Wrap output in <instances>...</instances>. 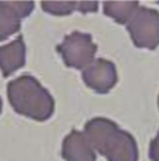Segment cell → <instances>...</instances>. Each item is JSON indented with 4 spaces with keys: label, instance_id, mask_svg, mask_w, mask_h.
I'll list each match as a JSON object with an SVG mask.
<instances>
[{
    "label": "cell",
    "instance_id": "obj_8",
    "mask_svg": "<svg viewBox=\"0 0 159 161\" xmlns=\"http://www.w3.org/2000/svg\"><path fill=\"white\" fill-rule=\"evenodd\" d=\"M25 65V42L23 35L6 45L0 46V70L6 78Z\"/></svg>",
    "mask_w": 159,
    "mask_h": 161
},
{
    "label": "cell",
    "instance_id": "obj_2",
    "mask_svg": "<svg viewBox=\"0 0 159 161\" xmlns=\"http://www.w3.org/2000/svg\"><path fill=\"white\" fill-rule=\"evenodd\" d=\"M8 99L20 115L35 121L50 119L55 110L51 94L31 75H21L8 84Z\"/></svg>",
    "mask_w": 159,
    "mask_h": 161
},
{
    "label": "cell",
    "instance_id": "obj_12",
    "mask_svg": "<svg viewBox=\"0 0 159 161\" xmlns=\"http://www.w3.org/2000/svg\"><path fill=\"white\" fill-rule=\"evenodd\" d=\"M1 110H3V101H1V97H0V113H1Z\"/></svg>",
    "mask_w": 159,
    "mask_h": 161
},
{
    "label": "cell",
    "instance_id": "obj_4",
    "mask_svg": "<svg viewBox=\"0 0 159 161\" xmlns=\"http://www.w3.org/2000/svg\"><path fill=\"white\" fill-rule=\"evenodd\" d=\"M56 50L62 56L66 66L85 70L92 64L97 51V45L92 41L90 34L74 31L65 36L64 41L56 46Z\"/></svg>",
    "mask_w": 159,
    "mask_h": 161
},
{
    "label": "cell",
    "instance_id": "obj_10",
    "mask_svg": "<svg viewBox=\"0 0 159 161\" xmlns=\"http://www.w3.org/2000/svg\"><path fill=\"white\" fill-rule=\"evenodd\" d=\"M138 8V1H105L103 13L118 24H127Z\"/></svg>",
    "mask_w": 159,
    "mask_h": 161
},
{
    "label": "cell",
    "instance_id": "obj_6",
    "mask_svg": "<svg viewBox=\"0 0 159 161\" xmlns=\"http://www.w3.org/2000/svg\"><path fill=\"white\" fill-rule=\"evenodd\" d=\"M34 10L33 1H0V41L6 40L21 28V20Z\"/></svg>",
    "mask_w": 159,
    "mask_h": 161
},
{
    "label": "cell",
    "instance_id": "obj_7",
    "mask_svg": "<svg viewBox=\"0 0 159 161\" xmlns=\"http://www.w3.org/2000/svg\"><path fill=\"white\" fill-rule=\"evenodd\" d=\"M65 161H96V153L85 132L72 130L62 142Z\"/></svg>",
    "mask_w": 159,
    "mask_h": 161
},
{
    "label": "cell",
    "instance_id": "obj_1",
    "mask_svg": "<svg viewBox=\"0 0 159 161\" xmlns=\"http://www.w3.org/2000/svg\"><path fill=\"white\" fill-rule=\"evenodd\" d=\"M85 135L93 150L106 156L107 161H138L134 137L110 119H91L85 125Z\"/></svg>",
    "mask_w": 159,
    "mask_h": 161
},
{
    "label": "cell",
    "instance_id": "obj_3",
    "mask_svg": "<svg viewBox=\"0 0 159 161\" xmlns=\"http://www.w3.org/2000/svg\"><path fill=\"white\" fill-rule=\"evenodd\" d=\"M127 30L137 47L157 49L159 46V13L139 6L127 23Z\"/></svg>",
    "mask_w": 159,
    "mask_h": 161
},
{
    "label": "cell",
    "instance_id": "obj_5",
    "mask_svg": "<svg viewBox=\"0 0 159 161\" xmlns=\"http://www.w3.org/2000/svg\"><path fill=\"white\" fill-rule=\"evenodd\" d=\"M85 84L98 94H107L117 84V70L112 61L96 59L82 73Z\"/></svg>",
    "mask_w": 159,
    "mask_h": 161
},
{
    "label": "cell",
    "instance_id": "obj_9",
    "mask_svg": "<svg viewBox=\"0 0 159 161\" xmlns=\"http://www.w3.org/2000/svg\"><path fill=\"white\" fill-rule=\"evenodd\" d=\"M41 8L51 15H70L74 10L82 13L96 11L98 9L97 1H42Z\"/></svg>",
    "mask_w": 159,
    "mask_h": 161
},
{
    "label": "cell",
    "instance_id": "obj_11",
    "mask_svg": "<svg viewBox=\"0 0 159 161\" xmlns=\"http://www.w3.org/2000/svg\"><path fill=\"white\" fill-rule=\"evenodd\" d=\"M149 159L152 161H159V131L157 136L152 140L149 146Z\"/></svg>",
    "mask_w": 159,
    "mask_h": 161
},
{
    "label": "cell",
    "instance_id": "obj_13",
    "mask_svg": "<svg viewBox=\"0 0 159 161\" xmlns=\"http://www.w3.org/2000/svg\"><path fill=\"white\" fill-rule=\"evenodd\" d=\"M158 104H159V99H158Z\"/></svg>",
    "mask_w": 159,
    "mask_h": 161
}]
</instances>
